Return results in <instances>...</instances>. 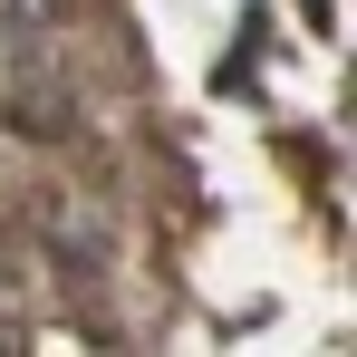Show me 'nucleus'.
Listing matches in <instances>:
<instances>
[{
	"mask_svg": "<svg viewBox=\"0 0 357 357\" xmlns=\"http://www.w3.org/2000/svg\"><path fill=\"white\" fill-rule=\"evenodd\" d=\"M0 126L10 135H39V145H59L77 126V77L49 49V29H10L0 39Z\"/></svg>",
	"mask_w": 357,
	"mask_h": 357,
	"instance_id": "1",
	"label": "nucleus"
},
{
	"mask_svg": "<svg viewBox=\"0 0 357 357\" xmlns=\"http://www.w3.org/2000/svg\"><path fill=\"white\" fill-rule=\"evenodd\" d=\"M0 39H10V20H0Z\"/></svg>",
	"mask_w": 357,
	"mask_h": 357,
	"instance_id": "2",
	"label": "nucleus"
}]
</instances>
